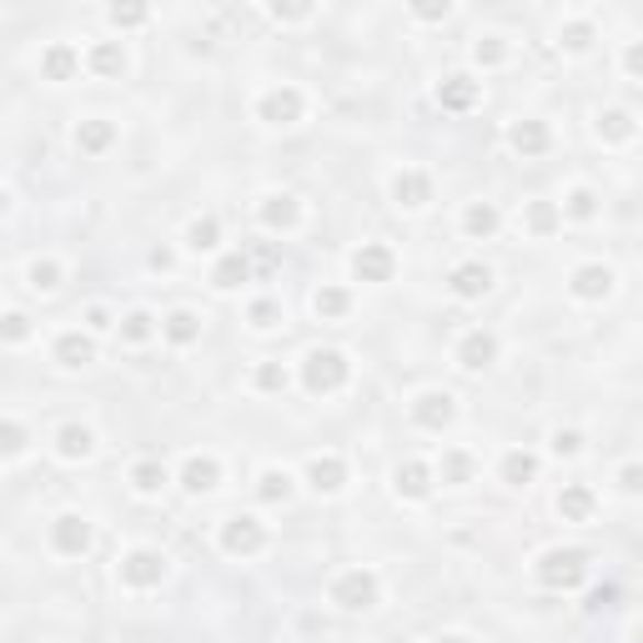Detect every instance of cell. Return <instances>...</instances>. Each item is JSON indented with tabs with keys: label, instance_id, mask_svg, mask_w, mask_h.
<instances>
[{
	"label": "cell",
	"instance_id": "obj_42",
	"mask_svg": "<svg viewBox=\"0 0 643 643\" xmlns=\"http://www.w3.org/2000/svg\"><path fill=\"white\" fill-rule=\"evenodd\" d=\"M312 312H317L322 322H342L347 312H352V292L337 282H322L317 292H312Z\"/></svg>",
	"mask_w": 643,
	"mask_h": 643
},
{
	"label": "cell",
	"instance_id": "obj_20",
	"mask_svg": "<svg viewBox=\"0 0 643 643\" xmlns=\"http://www.w3.org/2000/svg\"><path fill=\"white\" fill-rule=\"evenodd\" d=\"M86 71H91L95 81H121V76L132 71V56H126V41H121V36L91 41V46H86Z\"/></svg>",
	"mask_w": 643,
	"mask_h": 643
},
{
	"label": "cell",
	"instance_id": "obj_2",
	"mask_svg": "<svg viewBox=\"0 0 643 643\" xmlns=\"http://www.w3.org/2000/svg\"><path fill=\"white\" fill-rule=\"evenodd\" d=\"M297 382L307 397H337L352 382V358L342 347H312L307 358L297 362Z\"/></svg>",
	"mask_w": 643,
	"mask_h": 643
},
{
	"label": "cell",
	"instance_id": "obj_7",
	"mask_svg": "<svg viewBox=\"0 0 643 643\" xmlns=\"http://www.w3.org/2000/svg\"><path fill=\"white\" fill-rule=\"evenodd\" d=\"M46 543H50V553H56V559H86V553H91V543H95V523L86 518V512L66 508V512H56V518H50Z\"/></svg>",
	"mask_w": 643,
	"mask_h": 643
},
{
	"label": "cell",
	"instance_id": "obj_34",
	"mask_svg": "<svg viewBox=\"0 0 643 643\" xmlns=\"http://www.w3.org/2000/svg\"><path fill=\"white\" fill-rule=\"evenodd\" d=\"M563 222H578V227H588V222H598V212H603V196H598L588 181H573L568 191H563Z\"/></svg>",
	"mask_w": 643,
	"mask_h": 643
},
{
	"label": "cell",
	"instance_id": "obj_56",
	"mask_svg": "<svg viewBox=\"0 0 643 643\" xmlns=\"http://www.w3.org/2000/svg\"><path fill=\"white\" fill-rule=\"evenodd\" d=\"M432 643H473V639H463V633H442V639H432Z\"/></svg>",
	"mask_w": 643,
	"mask_h": 643
},
{
	"label": "cell",
	"instance_id": "obj_15",
	"mask_svg": "<svg viewBox=\"0 0 643 643\" xmlns=\"http://www.w3.org/2000/svg\"><path fill=\"white\" fill-rule=\"evenodd\" d=\"M352 277L358 282H368V286H387L397 277V251L387 247V241H362L358 251H352Z\"/></svg>",
	"mask_w": 643,
	"mask_h": 643
},
{
	"label": "cell",
	"instance_id": "obj_54",
	"mask_svg": "<svg viewBox=\"0 0 643 643\" xmlns=\"http://www.w3.org/2000/svg\"><path fill=\"white\" fill-rule=\"evenodd\" d=\"M613 598H619V588H594V594H588V613H598V608H608V603H613Z\"/></svg>",
	"mask_w": 643,
	"mask_h": 643
},
{
	"label": "cell",
	"instance_id": "obj_51",
	"mask_svg": "<svg viewBox=\"0 0 643 643\" xmlns=\"http://www.w3.org/2000/svg\"><path fill=\"white\" fill-rule=\"evenodd\" d=\"M619 71L629 76V81H643V41H629V46H623Z\"/></svg>",
	"mask_w": 643,
	"mask_h": 643
},
{
	"label": "cell",
	"instance_id": "obj_45",
	"mask_svg": "<svg viewBox=\"0 0 643 643\" xmlns=\"http://www.w3.org/2000/svg\"><path fill=\"white\" fill-rule=\"evenodd\" d=\"M146 21H151V5H106V25L116 31V36H126V31H142Z\"/></svg>",
	"mask_w": 643,
	"mask_h": 643
},
{
	"label": "cell",
	"instance_id": "obj_28",
	"mask_svg": "<svg viewBox=\"0 0 643 643\" xmlns=\"http://www.w3.org/2000/svg\"><path fill=\"white\" fill-rule=\"evenodd\" d=\"M181 247H187L191 257H216V251H222V216L216 212L191 216L187 232H181Z\"/></svg>",
	"mask_w": 643,
	"mask_h": 643
},
{
	"label": "cell",
	"instance_id": "obj_18",
	"mask_svg": "<svg viewBox=\"0 0 643 643\" xmlns=\"http://www.w3.org/2000/svg\"><path fill=\"white\" fill-rule=\"evenodd\" d=\"M393 493L403 503H428L432 493H438V467L422 463V458H403V463L393 467Z\"/></svg>",
	"mask_w": 643,
	"mask_h": 643
},
{
	"label": "cell",
	"instance_id": "obj_52",
	"mask_svg": "<svg viewBox=\"0 0 643 643\" xmlns=\"http://www.w3.org/2000/svg\"><path fill=\"white\" fill-rule=\"evenodd\" d=\"M413 21H422V25H442V21H453V5L448 0H438V5H413Z\"/></svg>",
	"mask_w": 643,
	"mask_h": 643
},
{
	"label": "cell",
	"instance_id": "obj_50",
	"mask_svg": "<svg viewBox=\"0 0 643 643\" xmlns=\"http://www.w3.org/2000/svg\"><path fill=\"white\" fill-rule=\"evenodd\" d=\"M312 15H317V5H267V21H277V25H302Z\"/></svg>",
	"mask_w": 643,
	"mask_h": 643
},
{
	"label": "cell",
	"instance_id": "obj_9",
	"mask_svg": "<svg viewBox=\"0 0 643 643\" xmlns=\"http://www.w3.org/2000/svg\"><path fill=\"white\" fill-rule=\"evenodd\" d=\"M302 483H307L317 498H337V493H347V483H352V467H347L342 453L322 448V453H312L307 463H302Z\"/></svg>",
	"mask_w": 643,
	"mask_h": 643
},
{
	"label": "cell",
	"instance_id": "obj_49",
	"mask_svg": "<svg viewBox=\"0 0 643 643\" xmlns=\"http://www.w3.org/2000/svg\"><path fill=\"white\" fill-rule=\"evenodd\" d=\"M81 327H86V332H95V337H106V332H116V327H121V317H111L106 302H91V307L81 312Z\"/></svg>",
	"mask_w": 643,
	"mask_h": 643
},
{
	"label": "cell",
	"instance_id": "obj_47",
	"mask_svg": "<svg viewBox=\"0 0 643 643\" xmlns=\"http://www.w3.org/2000/svg\"><path fill=\"white\" fill-rule=\"evenodd\" d=\"M31 337H36V327H31V317H25L21 307H11L5 317H0V342L5 347H25Z\"/></svg>",
	"mask_w": 643,
	"mask_h": 643
},
{
	"label": "cell",
	"instance_id": "obj_19",
	"mask_svg": "<svg viewBox=\"0 0 643 643\" xmlns=\"http://www.w3.org/2000/svg\"><path fill=\"white\" fill-rule=\"evenodd\" d=\"M95 448H101V438H95L91 422H60L56 438H50V453H56V463H91Z\"/></svg>",
	"mask_w": 643,
	"mask_h": 643
},
{
	"label": "cell",
	"instance_id": "obj_24",
	"mask_svg": "<svg viewBox=\"0 0 643 643\" xmlns=\"http://www.w3.org/2000/svg\"><path fill=\"white\" fill-rule=\"evenodd\" d=\"M432 95H438V106H442V111H453V116H467V111L483 106V81H473V76L458 71V76H442Z\"/></svg>",
	"mask_w": 643,
	"mask_h": 643
},
{
	"label": "cell",
	"instance_id": "obj_36",
	"mask_svg": "<svg viewBox=\"0 0 643 643\" xmlns=\"http://www.w3.org/2000/svg\"><path fill=\"white\" fill-rule=\"evenodd\" d=\"M60 286H66V267H60L56 257H31V262H25V292L56 297Z\"/></svg>",
	"mask_w": 643,
	"mask_h": 643
},
{
	"label": "cell",
	"instance_id": "obj_26",
	"mask_svg": "<svg viewBox=\"0 0 643 643\" xmlns=\"http://www.w3.org/2000/svg\"><path fill=\"white\" fill-rule=\"evenodd\" d=\"M538 467H543V458L528 453V448H508V453L498 458V483L512 493H523L538 483Z\"/></svg>",
	"mask_w": 643,
	"mask_h": 643
},
{
	"label": "cell",
	"instance_id": "obj_46",
	"mask_svg": "<svg viewBox=\"0 0 643 643\" xmlns=\"http://www.w3.org/2000/svg\"><path fill=\"white\" fill-rule=\"evenodd\" d=\"M584 448H588V442H584V432H578V428H553V432H549V453L559 458V463H573V458H584Z\"/></svg>",
	"mask_w": 643,
	"mask_h": 643
},
{
	"label": "cell",
	"instance_id": "obj_17",
	"mask_svg": "<svg viewBox=\"0 0 643 643\" xmlns=\"http://www.w3.org/2000/svg\"><path fill=\"white\" fill-rule=\"evenodd\" d=\"M508 151L523 156V161H538V156L553 151V126L543 116H512L508 121Z\"/></svg>",
	"mask_w": 643,
	"mask_h": 643
},
{
	"label": "cell",
	"instance_id": "obj_16",
	"mask_svg": "<svg viewBox=\"0 0 643 643\" xmlns=\"http://www.w3.org/2000/svg\"><path fill=\"white\" fill-rule=\"evenodd\" d=\"M95 358H101V342H95V332H86V327H66V332H56V342H50V362L66 372L91 368Z\"/></svg>",
	"mask_w": 643,
	"mask_h": 643
},
{
	"label": "cell",
	"instance_id": "obj_37",
	"mask_svg": "<svg viewBox=\"0 0 643 643\" xmlns=\"http://www.w3.org/2000/svg\"><path fill=\"white\" fill-rule=\"evenodd\" d=\"M523 232L538 241H549L553 232H563V206L559 202H543V196H533V202H523Z\"/></svg>",
	"mask_w": 643,
	"mask_h": 643
},
{
	"label": "cell",
	"instance_id": "obj_41",
	"mask_svg": "<svg viewBox=\"0 0 643 643\" xmlns=\"http://www.w3.org/2000/svg\"><path fill=\"white\" fill-rule=\"evenodd\" d=\"M512 56V41L503 36V31H483V36L473 41V66L477 71H498V66H508Z\"/></svg>",
	"mask_w": 643,
	"mask_h": 643
},
{
	"label": "cell",
	"instance_id": "obj_12",
	"mask_svg": "<svg viewBox=\"0 0 643 643\" xmlns=\"http://www.w3.org/2000/svg\"><path fill=\"white\" fill-rule=\"evenodd\" d=\"M619 292V272L608 262H578L568 272V297L584 302V307H598V302H608Z\"/></svg>",
	"mask_w": 643,
	"mask_h": 643
},
{
	"label": "cell",
	"instance_id": "obj_14",
	"mask_svg": "<svg viewBox=\"0 0 643 643\" xmlns=\"http://www.w3.org/2000/svg\"><path fill=\"white\" fill-rule=\"evenodd\" d=\"M498 358H503V342H498V332H488V327H467L453 347V362L463 372H488V368H498Z\"/></svg>",
	"mask_w": 643,
	"mask_h": 643
},
{
	"label": "cell",
	"instance_id": "obj_27",
	"mask_svg": "<svg viewBox=\"0 0 643 643\" xmlns=\"http://www.w3.org/2000/svg\"><path fill=\"white\" fill-rule=\"evenodd\" d=\"M594 136H598L603 146H629L633 136H639V116H633L629 106H598Z\"/></svg>",
	"mask_w": 643,
	"mask_h": 643
},
{
	"label": "cell",
	"instance_id": "obj_53",
	"mask_svg": "<svg viewBox=\"0 0 643 643\" xmlns=\"http://www.w3.org/2000/svg\"><path fill=\"white\" fill-rule=\"evenodd\" d=\"M247 257H251V267H262V272H277V262H282L272 241H262V247H257V251H247Z\"/></svg>",
	"mask_w": 643,
	"mask_h": 643
},
{
	"label": "cell",
	"instance_id": "obj_11",
	"mask_svg": "<svg viewBox=\"0 0 643 643\" xmlns=\"http://www.w3.org/2000/svg\"><path fill=\"white\" fill-rule=\"evenodd\" d=\"M432 171L422 167H397L393 177H387V202L397 206V212H428L432 206Z\"/></svg>",
	"mask_w": 643,
	"mask_h": 643
},
{
	"label": "cell",
	"instance_id": "obj_35",
	"mask_svg": "<svg viewBox=\"0 0 643 643\" xmlns=\"http://www.w3.org/2000/svg\"><path fill=\"white\" fill-rule=\"evenodd\" d=\"M458 227H463V237L467 241H493L503 232V212L493 202H467L463 206V222H458Z\"/></svg>",
	"mask_w": 643,
	"mask_h": 643
},
{
	"label": "cell",
	"instance_id": "obj_38",
	"mask_svg": "<svg viewBox=\"0 0 643 643\" xmlns=\"http://www.w3.org/2000/svg\"><path fill=\"white\" fill-rule=\"evenodd\" d=\"M116 337L126 347H146L151 337H161V317H156L151 307H132L126 317H121V327H116Z\"/></svg>",
	"mask_w": 643,
	"mask_h": 643
},
{
	"label": "cell",
	"instance_id": "obj_48",
	"mask_svg": "<svg viewBox=\"0 0 643 643\" xmlns=\"http://www.w3.org/2000/svg\"><path fill=\"white\" fill-rule=\"evenodd\" d=\"M613 488H619L623 498H633V503L643 498V458H633V463H623L619 473H613Z\"/></svg>",
	"mask_w": 643,
	"mask_h": 643
},
{
	"label": "cell",
	"instance_id": "obj_13",
	"mask_svg": "<svg viewBox=\"0 0 643 643\" xmlns=\"http://www.w3.org/2000/svg\"><path fill=\"white\" fill-rule=\"evenodd\" d=\"M222 477H227V467H222L216 453H187L177 467V488L187 493V498H212V493L222 488Z\"/></svg>",
	"mask_w": 643,
	"mask_h": 643
},
{
	"label": "cell",
	"instance_id": "obj_8",
	"mask_svg": "<svg viewBox=\"0 0 643 643\" xmlns=\"http://www.w3.org/2000/svg\"><path fill=\"white\" fill-rule=\"evenodd\" d=\"M407 417H413L417 432H448L458 422V397L448 393V387H422V393H413V403H407Z\"/></svg>",
	"mask_w": 643,
	"mask_h": 643
},
{
	"label": "cell",
	"instance_id": "obj_39",
	"mask_svg": "<svg viewBox=\"0 0 643 643\" xmlns=\"http://www.w3.org/2000/svg\"><path fill=\"white\" fill-rule=\"evenodd\" d=\"M432 467H438L442 488H467V483H473V473H477L473 453H463V448H442V458Z\"/></svg>",
	"mask_w": 643,
	"mask_h": 643
},
{
	"label": "cell",
	"instance_id": "obj_6",
	"mask_svg": "<svg viewBox=\"0 0 643 643\" xmlns=\"http://www.w3.org/2000/svg\"><path fill=\"white\" fill-rule=\"evenodd\" d=\"M267 543H272V528L257 518V512H227L222 523H216V549L227 553V559H257V553H267Z\"/></svg>",
	"mask_w": 643,
	"mask_h": 643
},
{
	"label": "cell",
	"instance_id": "obj_40",
	"mask_svg": "<svg viewBox=\"0 0 643 643\" xmlns=\"http://www.w3.org/2000/svg\"><path fill=\"white\" fill-rule=\"evenodd\" d=\"M286 387H292V368H286L282 358H262L257 368H251V393H262V397H282Z\"/></svg>",
	"mask_w": 643,
	"mask_h": 643
},
{
	"label": "cell",
	"instance_id": "obj_5",
	"mask_svg": "<svg viewBox=\"0 0 643 643\" xmlns=\"http://www.w3.org/2000/svg\"><path fill=\"white\" fill-rule=\"evenodd\" d=\"M167 573H171V559L161 549L136 543V549L116 553V584L126 588V594H156V588L167 584Z\"/></svg>",
	"mask_w": 643,
	"mask_h": 643
},
{
	"label": "cell",
	"instance_id": "obj_1",
	"mask_svg": "<svg viewBox=\"0 0 643 643\" xmlns=\"http://www.w3.org/2000/svg\"><path fill=\"white\" fill-rule=\"evenodd\" d=\"M588 563H594L588 549L553 543V549H543L533 559V578H538V588H549V594H573V588L588 584Z\"/></svg>",
	"mask_w": 643,
	"mask_h": 643
},
{
	"label": "cell",
	"instance_id": "obj_32",
	"mask_svg": "<svg viewBox=\"0 0 643 643\" xmlns=\"http://www.w3.org/2000/svg\"><path fill=\"white\" fill-rule=\"evenodd\" d=\"M594 41H598L594 15H568V21L553 31V46H559L563 56H588V50H594Z\"/></svg>",
	"mask_w": 643,
	"mask_h": 643
},
{
	"label": "cell",
	"instance_id": "obj_10",
	"mask_svg": "<svg viewBox=\"0 0 643 643\" xmlns=\"http://www.w3.org/2000/svg\"><path fill=\"white\" fill-rule=\"evenodd\" d=\"M257 222H262V232H272V237H292V232H302V222H307V206H302L297 191H267L262 202H257Z\"/></svg>",
	"mask_w": 643,
	"mask_h": 643
},
{
	"label": "cell",
	"instance_id": "obj_29",
	"mask_svg": "<svg viewBox=\"0 0 643 643\" xmlns=\"http://www.w3.org/2000/svg\"><path fill=\"white\" fill-rule=\"evenodd\" d=\"M126 483H132L136 498H161V493H167L177 477H171V467L161 463V458H136L132 473H126Z\"/></svg>",
	"mask_w": 643,
	"mask_h": 643
},
{
	"label": "cell",
	"instance_id": "obj_3",
	"mask_svg": "<svg viewBox=\"0 0 643 643\" xmlns=\"http://www.w3.org/2000/svg\"><path fill=\"white\" fill-rule=\"evenodd\" d=\"M327 603L337 608V613H377L382 608V573L377 568H342L327 584Z\"/></svg>",
	"mask_w": 643,
	"mask_h": 643
},
{
	"label": "cell",
	"instance_id": "obj_23",
	"mask_svg": "<svg viewBox=\"0 0 643 643\" xmlns=\"http://www.w3.org/2000/svg\"><path fill=\"white\" fill-rule=\"evenodd\" d=\"M81 66H86V56H81V46H71V41H50V46L41 50V81H50V86L76 81Z\"/></svg>",
	"mask_w": 643,
	"mask_h": 643
},
{
	"label": "cell",
	"instance_id": "obj_4",
	"mask_svg": "<svg viewBox=\"0 0 643 643\" xmlns=\"http://www.w3.org/2000/svg\"><path fill=\"white\" fill-rule=\"evenodd\" d=\"M251 116L262 121L267 132H292V126H302L307 121V91L292 81H277L267 86L257 101H251Z\"/></svg>",
	"mask_w": 643,
	"mask_h": 643
},
{
	"label": "cell",
	"instance_id": "obj_30",
	"mask_svg": "<svg viewBox=\"0 0 643 643\" xmlns=\"http://www.w3.org/2000/svg\"><path fill=\"white\" fill-rule=\"evenodd\" d=\"M251 493H257V503H267V508L292 503V493H297V473L282 467V463H267L262 473H257V483H251Z\"/></svg>",
	"mask_w": 643,
	"mask_h": 643
},
{
	"label": "cell",
	"instance_id": "obj_43",
	"mask_svg": "<svg viewBox=\"0 0 643 643\" xmlns=\"http://www.w3.org/2000/svg\"><path fill=\"white\" fill-rule=\"evenodd\" d=\"M25 453H31V428L21 417H5L0 422V463H21Z\"/></svg>",
	"mask_w": 643,
	"mask_h": 643
},
{
	"label": "cell",
	"instance_id": "obj_25",
	"mask_svg": "<svg viewBox=\"0 0 643 643\" xmlns=\"http://www.w3.org/2000/svg\"><path fill=\"white\" fill-rule=\"evenodd\" d=\"M116 121L111 116H81L76 121V132H71V146L81 156H106L111 146H116Z\"/></svg>",
	"mask_w": 643,
	"mask_h": 643
},
{
	"label": "cell",
	"instance_id": "obj_21",
	"mask_svg": "<svg viewBox=\"0 0 643 643\" xmlns=\"http://www.w3.org/2000/svg\"><path fill=\"white\" fill-rule=\"evenodd\" d=\"M448 292H453L458 302H483L493 292V267L483 262V257H467V262H458L453 272H448Z\"/></svg>",
	"mask_w": 643,
	"mask_h": 643
},
{
	"label": "cell",
	"instance_id": "obj_44",
	"mask_svg": "<svg viewBox=\"0 0 643 643\" xmlns=\"http://www.w3.org/2000/svg\"><path fill=\"white\" fill-rule=\"evenodd\" d=\"M282 322H286V312H282V302H277V297H251L247 302V327H251V332H277V327H282Z\"/></svg>",
	"mask_w": 643,
	"mask_h": 643
},
{
	"label": "cell",
	"instance_id": "obj_22",
	"mask_svg": "<svg viewBox=\"0 0 643 643\" xmlns=\"http://www.w3.org/2000/svg\"><path fill=\"white\" fill-rule=\"evenodd\" d=\"M553 512L573 528H588L598 518V493L588 488V483H563L559 498H553Z\"/></svg>",
	"mask_w": 643,
	"mask_h": 643
},
{
	"label": "cell",
	"instance_id": "obj_55",
	"mask_svg": "<svg viewBox=\"0 0 643 643\" xmlns=\"http://www.w3.org/2000/svg\"><path fill=\"white\" fill-rule=\"evenodd\" d=\"M146 262H151V272H171V267H177V257H171L167 247H156L151 257H146Z\"/></svg>",
	"mask_w": 643,
	"mask_h": 643
},
{
	"label": "cell",
	"instance_id": "obj_33",
	"mask_svg": "<svg viewBox=\"0 0 643 643\" xmlns=\"http://www.w3.org/2000/svg\"><path fill=\"white\" fill-rule=\"evenodd\" d=\"M161 342H167V347H177V352L196 347V342H202V317H196L191 307L167 312V317H161Z\"/></svg>",
	"mask_w": 643,
	"mask_h": 643
},
{
	"label": "cell",
	"instance_id": "obj_31",
	"mask_svg": "<svg viewBox=\"0 0 643 643\" xmlns=\"http://www.w3.org/2000/svg\"><path fill=\"white\" fill-rule=\"evenodd\" d=\"M251 272H257V267H251L247 251H222L212 267V292H222V297H227V292H241V286L251 282Z\"/></svg>",
	"mask_w": 643,
	"mask_h": 643
},
{
	"label": "cell",
	"instance_id": "obj_57",
	"mask_svg": "<svg viewBox=\"0 0 643 643\" xmlns=\"http://www.w3.org/2000/svg\"><path fill=\"white\" fill-rule=\"evenodd\" d=\"M633 643H643V619H639V623H633Z\"/></svg>",
	"mask_w": 643,
	"mask_h": 643
}]
</instances>
